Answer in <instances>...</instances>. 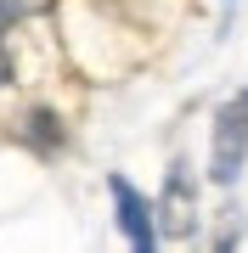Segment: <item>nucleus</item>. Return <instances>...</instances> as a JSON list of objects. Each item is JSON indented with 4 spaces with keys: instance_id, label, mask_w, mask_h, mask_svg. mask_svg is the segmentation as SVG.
<instances>
[{
    "instance_id": "obj_1",
    "label": "nucleus",
    "mask_w": 248,
    "mask_h": 253,
    "mask_svg": "<svg viewBox=\"0 0 248 253\" xmlns=\"http://www.w3.org/2000/svg\"><path fill=\"white\" fill-rule=\"evenodd\" d=\"M243 158H248V90L231 96L226 107L214 113V141H209V174H214V186L237 180Z\"/></svg>"
},
{
    "instance_id": "obj_2",
    "label": "nucleus",
    "mask_w": 248,
    "mask_h": 253,
    "mask_svg": "<svg viewBox=\"0 0 248 253\" xmlns=\"http://www.w3.org/2000/svg\"><path fill=\"white\" fill-rule=\"evenodd\" d=\"M152 214H158V236H164V242H186V236L198 231V186H192V169H186V163H169Z\"/></svg>"
},
{
    "instance_id": "obj_3",
    "label": "nucleus",
    "mask_w": 248,
    "mask_h": 253,
    "mask_svg": "<svg viewBox=\"0 0 248 253\" xmlns=\"http://www.w3.org/2000/svg\"><path fill=\"white\" fill-rule=\"evenodd\" d=\"M107 191H113V203H119V225H124V236H130V248L152 253V248H158V225L147 219V203L136 197V186H130L124 174H113Z\"/></svg>"
},
{
    "instance_id": "obj_4",
    "label": "nucleus",
    "mask_w": 248,
    "mask_h": 253,
    "mask_svg": "<svg viewBox=\"0 0 248 253\" xmlns=\"http://www.w3.org/2000/svg\"><path fill=\"white\" fill-rule=\"evenodd\" d=\"M23 135L34 141V152H56V146H62V118L46 113V107H34V113H28V124H23Z\"/></svg>"
},
{
    "instance_id": "obj_5",
    "label": "nucleus",
    "mask_w": 248,
    "mask_h": 253,
    "mask_svg": "<svg viewBox=\"0 0 248 253\" xmlns=\"http://www.w3.org/2000/svg\"><path fill=\"white\" fill-rule=\"evenodd\" d=\"M51 0H0V28H11V23H23V17H40Z\"/></svg>"
},
{
    "instance_id": "obj_6",
    "label": "nucleus",
    "mask_w": 248,
    "mask_h": 253,
    "mask_svg": "<svg viewBox=\"0 0 248 253\" xmlns=\"http://www.w3.org/2000/svg\"><path fill=\"white\" fill-rule=\"evenodd\" d=\"M0 34H6V28H0ZM11 68H17V62H11V51H6V40H0V84H11Z\"/></svg>"
}]
</instances>
